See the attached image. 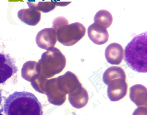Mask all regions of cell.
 <instances>
[{
    "label": "cell",
    "instance_id": "obj_1",
    "mask_svg": "<svg viewBox=\"0 0 147 115\" xmlns=\"http://www.w3.org/2000/svg\"><path fill=\"white\" fill-rule=\"evenodd\" d=\"M3 110L6 115H43L42 105L37 97L27 91H16L9 95Z\"/></svg>",
    "mask_w": 147,
    "mask_h": 115
},
{
    "label": "cell",
    "instance_id": "obj_5",
    "mask_svg": "<svg viewBox=\"0 0 147 115\" xmlns=\"http://www.w3.org/2000/svg\"><path fill=\"white\" fill-rule=\"evenodd\" d=\"M17 71L14 60L9 54L0 53V84L4 83Z\"/></svg>",
    "mask_w": 147,
    "mask_h": 115
},
{
    "label": "cell",
    "instance_id": "obj_12",
    "mask_svg": "<svg viewBox=\"0 0 147 115\" xmlns=\"http://www.w3.org/2000/svg\"><path fill=\"white\" fill-rule=\"evenodd\" d=\"M133 115H146V108L139 107L134 112Z\"/></svg>",
    "mask_w": 147,
    "mask_h": 115
},
{
    "label": "cell",
    "instance_id": "obj_11",
    "mask_svg": "<svg viewBox=\"0 0 147 115\" xmlns=\"http://www.w3.org/2000/svg\"><path fill=\"white\" fill-rule=\"evenodd\" d=\"M94 23L107 29L111 26L113 22V17L109 11L101 10L98 11L94 18Z\"/></svg>",
    "mask_w": 147,
    "mask_h": 115
},
{
    "label": "cell",
    "instance_id": "obj_9",
    "mask_svg": "<svg viewBox=\"0 0 147 115\" xmlns=\"http://www.w3.org/2000/svg\"><path fill=\"white\" fill-rule=\"evenodd\" d=\"M88 95L86 90L82 86L75 90L73 95L69 96V102L76 108H81L87 104Z\"/></svg>",
    "mask_w": 147,
    "mask_h": 115
},
{
    "label": "cell",
    "instance_id": "obj_8",
    "mask_svg": "<svg viewBox=\"0 0 147 115\" xmlns=\"http://www.w3.org/2000/svg\"><path fill=\"white\" fill-rule=\"evenodd\" d=\"M130 98L137 106L146 105L147 90L144 85H136L130 88Z\"/></svg>",
    "mask_w": 147,
    "mask_h": 115
},
{
    "label": "cell",
    "instance_id": "obj_4",
    "mask_svg": "<svg viewBox=\"0 0 147 115\" xmlns=\"http://www.w3.org/2000/svg\"><path fill=\"white\" fill-rule=\"evenodd\" d=\"M125 80L117 78L107 83V95L111 101L117 102L127 95V85Z\"/></svg>",
    "mask_w": 147,
    "mask_h": 115
},
{
    "label": "cell",
    "instance_id": "obj_13",
    "mask_svg": "<svg viewBox=\"0 0 147 115\" xmlns=\"http://www.w3.org/2000/svg\"><path fill=\"white\" fill-rule=\"evenodd\" d=\"M2 91L0 90V105L2 103Z\"/></svg>",
    "mask_w": 147,
    "mask_h": 115
},
{
    "label": "cell",
    "instance_id": "obj_14",
    "mask_svg": "<svg viewBox=\"0 0 147 115\" xmlns=\"http://www.w3.org/2000/svg\"><path fill=\"white\" fill-rule=\"evenodd\" d=\"M1 112H2V110H1V111H0V115H4L1 113Z\"/></svg>",
    "mask_w": 147,
    "mask_h": 115
},
{
    "label": "cell",
    "instance_id": "obj_3",
    "mask_svg": "<svg viewBox=\"0 0 147 115\" xmlns=\"http://www.w3.org/2000/svg\"><path fill=\"white\" fill-rule=\"evenodd\" d=\"M64 36L60 38V42L67 46H71L77 43L85 35L86 29L79 22L70 24L64 29Z\"/></svg>",
    "mask_w": 147,
    "mask_h": 115
},
{
    "label": "cell",
    "instance_id": "obj_7",
    "mask_svg": "<svg viewBox=\"0 0 147 115\" xmlns=\"http://www.w3.org/2000/svg\"><path fill=\"white\" fill-rule=\"evenodd\" d=\"M123 48L117 43H111L105 49V56L107 63L111 65H120L123 59Z\"/></svg>",
    "mask_w": 147,
    "mask_h": 115
},
{
    "label": "cell",
    "instance_id": "obj_10",
    "mask_svg": "<svg viewBox=\"0 0 147 115\" xmlns=\"http://www.w3.org/2000/svg\"><path fill=\"white\" fill-rule=\"evenodd\" d=\"M117 78L126 79V75L124 71L120 67H111L107 68L104 73L103 80L107 85L111 80Z\"/></svg>",
    "mask_w": 147,
    "mask_h": 115
},
{
    "label": "cell",
    "instance_id": "obj_6",
    "mask_svg": "<svg viewBox=\"0 0 147 115\" xmlns=\"http://www.w3.org/2000/svg\"><path fill=\"white\" fill-rule=\"evenodd\" d=\"M88 36L95 44L102 45L107 42L109 35L107 30L103 26L93 23L88 28Z\"/></svg>",
    "mask_w": 147,
    "mask_h": 115
},
{
    "label": "cell",
    "instance_id": "obj_2",
    "mask_svg": "<svg viewBox=\"0 0 147 115\" xmlns=\"http://www.w3.org/2000/svg\"><path fill=\"white\" fill-rule=\"evenodd\" d=\"M147 33L144 32L134 37L125 48V62L138 73H147Z\"/></svg>",
    "mask_w": 147,
    "mask_h": 115
}]
</instances>
